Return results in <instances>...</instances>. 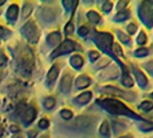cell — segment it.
<instances>
[{"mask_svg": "<svg viewBox=\"0 0 153 138\" xmlns=\"http://www.w3.org/2000/svg\"><path fill=\"white\" fill-rule=\"evenodd\" d=\"M10 130H12V131H19V128H17V127H12Z\"/></svg>", "mask_w": 153, "mask_h": 138, "instance_id": "obj_46", "label": "cell"}, {"mask_svg": "<svg viewBox=\"0 0 153 138\" xmlns=\"http://www.w3.org/2000/svg\"><path fill=\"white\" fill-rule=\"evenodd\" d=\"M87 17H88V20L93 23V24H98L100 22H101V16H100V14L95 12V11H89L88 13H87Z\"/></svg>", "mask_w": 153, "mask_h": 138, "instance_id": "obj_24", "label": "cell"}, {"mask_svg": "<svg viewBox=\"0 0 153 138\" xmlns=\"http://www.w3.org/2000/svg\"><path fill=\"white\" fill-rule=\"evenodd\" d=\"M40 138H48V136H41Z\"/></svg>", "mask_w": 153, "mask_h": 138, "instance_id": "obj_52", "label": "cell"}, {"mask_svg": "<svg viewBox=\"0 0 153 138\" xmlns=\"http://www.w3.org/2000/svg\"><path fill=\"white\" fill-rule=\"evenodd\" d=\"M97 118L95 116H90V115H80L76 116L72 122L70 123V128L73 130H78V131H85L87 129L91 128L93 125L96 123Z\"/></svg>", "mask_w": 153, "mask_h": 138, "instance_id": "obj_5", "label": "cell"}, {"mask_svg": "<svg viewBox=\"0 0 153 138\" xmlns=\"http://www.w3.org/2000/svg\"><path fill=\"white\" fill-rule=\"evenodd\" d=\"M120 138H133V136H130V135H126V136H122Z\"/></svg>", "mask_w": 153, "mask_h": 138, "instance_id": "obj_49", "label": "cell"}, {"mask_svg": "<svg viewBox=\"0 0 153 138\" xmlns=\"http://www.w3.org/2000/svg\"><path fill=\"white\" fill-rule=\"evenodd\" d=\"M73 31H74V26L72 22H69L64 28V32H65V35H72Z\"/></svg>", "mask_w": 153, "mask_h": 138, "instance_id": "obj_37", "label": "cell"}, {"mask_svg": "<svg viewBox=\"0 0 153 138\" xmlns=\"http://www.w3.org/2000/svg\"><path fill=\"white\" fill-rule=\"evenodd\" d=\"M29 135H30V138H33L37 133H36V131H30L29 132Z\"/></svg>", "mask_w": 153, "mask_h": 138, "instance_id": "obj_45", "label": "cell"}, {"mask_svg": "<svg viewBox=\"0 0 153 138\" xmlns=\"http://www.w3.org/2000/svg\"><path fill=\"white\" fill-rule=\"evenodd\" d=\"M88 57H89V60L91 62H94L96 60L100 58V53L96 52V51H89L88 52Z\"/></svg>", "mask_w": 153, "mask_h": 138, "instance_id": "obj_38", "label": "cell"}, {"mask_svg": "<svg viewBox=\"0 0 153 138\" xmlns=\"http://www.w3.org/2000/svg\"><path fill=\"white\" fill-rule=\"evenodd\" d=\"M58 72H59V67H58V65H54L49 69L48 74H47V85L51 86L55 83V81H56V78H57L58 76Z\"/></svg>", "mask_w": 153, "mask_h": 138, "instance_id": "obj_14", "label": "cell"}, {"mask_svg": "<svg viewBox=\"0 0 153 138\" xmlns=\"http://www.w3.org/2000/svg\"><path fill=\"white\" fill-rule=\"evenodd\" d=\"M12 138H23V136H22V135H19V133H17V135H15V136H13Z\"/></svg>", "mask_w": 153, "mask_h": 138, "instance_id": "obj_47", "label": "cell"}, {"mask_svg": "<svg viewBox=\"0 0 153 138\" xmlns=\"http://www.w3.org/2000/svg\"><path fill=\"white\" fill-rule=\"evenodd\" d=\"M70 63L73 68H76V69H80V68L83 66V59L80 57V55L74 54L73 57H71Z\"/></svg>", "mask_w": 153, "mask_h": 138, "instance_id": "obj_23", "label": "cell"}, {"mask_svg": "<svg viewBox=\"0 0 153 138\" xmlns=\"http://www.w3.org/2000/svg\"><path fill=\"white\" fill-rule=\"evenodd\" d=\"M146 41H147V37L146 35H145V32L144 31H140V33L138 35V37H137V39H136V43L138 45H144Z\"/></svg>", "mask_w": 153, "mask_h": 138, "instance_id": "obj_32", "label": "cell"}, {"mask_svg": "<svg viewBox=\"0 0 153 138\" xmlns=\"http://www.w3.org/2000/svg\"><path fill=\"white\" fill-rule=\"evenodd\" d=\"M4 4H5V0H0V6L4 5Z\"/></svg>", "mask_w": 153, "mask_h": 138, "instance_id": "obj_50", "label": "cell"}, {"mask_svg": "<svg viewBox=\"0 0 153 138\" xmlns=\"http://www.w3.org/2000/svg\"><path fill=\"white\" fill-rule=\"evenodd\" d=\"M36 115H37V111L33 108V107H29L26 108L24 113L22 114V121L24 122L25 125H29L32 121L36 118Z\"/></svg>", "mask_w": 153, "mask_h": 138, "instance_id": "obj_13", "label": "cell"}, {"mask_svg": "<svg viewBox=\"0 0 153 138\" xmlns=\"http://www.w3.org/2000/svg\"><path fill=\"white\" fill-rule=\"evenodd\" d=\"M7 63V57L2 52H0V67H4Z\"/></svg>", "mask_w": 153, "mask_h": 138, "instance_id": "obj_44", "label": "cell"}, {"mask_svg": "<svg viewBox=\"0 0 153 138\" xmlns=\"http://www.w3.org/2000/svg\"><path fill=\"white\" fill-rule=\"evenodd\" d=\"M134 55L136 58H144L149 55V50L147 48H144V47H140V48H137L134 51Z\"/></svg>", "mask_w": 153, "mask_h": 138, "instance_id": "obj_27", "label": "cell"}, {"mask_svg": "<svg viewBox=\"0 0 153 138\" xmlns=\"http://www.w3.org/2000/svg\"><path fill=\"white\" fill-rule=\"evenodd\" d=\"M62 4H63L64 8L69 12V11H71V9H74L76 7V5H78V1H71V0H64V1H62Z\"/></svg>", "mask_w": 153, "mask_h": 138, "instance_id": "obj_29", "label": "cell"}, {"mask_svg": "<svg viewBox=\"0 0 153 138\" xmlns=\"http://www.w3.org/2000/svg\"><path fill=\"white\" fill-rule=\"evenodd\" d=\"M59 41H61V33L58 31H54L47 36V44L49 46L57 45Z\"/></svg>", "mask_w": 153, "mask_h": 138, "instance_id": "obj_18", "label": "cell"}, {"mask_svg": "<svg viewBox=\"0 0 153 138\" xmlns=\"http://www.w3.org/2000/svg\"><path fill=\"white\" fill-rule=\"evenodd\" d=\"M112 51H113V54H114L117 58H118V57H123V53H122L121 48H120V46L118 45V44H114V43H113Z\"/></svg>", "mask_w": 153, "mask_h": 138, "instance_id": "obj_33", "label": "cell"}, {"mask_svg": "<svg viewBox=\"0 0 153 138\" xmlns=\"http://www.w3.org/2000/svg\"><path fill=\"white\" fill-rule=\"evenodd\" d=\"M102 93H105V94H111V96H114V97H120V98L125 99V100H128L130 103H134L136 100V93L134 92H127V91H122L120 89L115 87V86L112 85H108L104 86L102 90H101Z\"/></svg>", "mask_w": 153, "mask_h": 138, "instance_id": "obj_6", "label": "cell"}, {"mask_svg": "<svg viewBox=\"0 0 153 138\" xmlns=\"http://www.w3.org/2000/svg\"><path fill=\"white\" fill-rule=\"evenodd\" d=\"M112 7H113V4H112L111 1H104V4H103V6H102V9L104 13H110L111 9H112Z\"/></svg>", "mask_w": 153, "mask_h": 138, "instance_id": "obj_36", "label": "cell"}, {"mask_svg": "<svg viewBox=\"0 0 153 138\" xmlns=\"http://www.w3.org/2000/svg\"><path fill=\"white\" fill-rule=\"evenodd\" d=\"M59 114H61V116H62L64 120H70V118H72V116H73V113L71 112L70 109H62Z\"/></svg>", "mask_w": 153, "mask_h": 138, "instance_id": "obj_34", "label": "cell"}, {"mask_svg": "<svg viewBox=\"0 0 153 138\" xmlns=\"http://www.w3.org/2000/svg\"><path fill=\"white\" fill-rule=\"evenodd\" d=\"M90 85V78L87 75H80L78 78L76 79V89L81 90V89H86L87 86Z\"/></svg>", "mask_w": 153, "mask_h": 138, "instance_id": "obj_16", "label": "cell"}, {"mask_svg": "<svg viewBox=\"0 0 153 138\" xmlns=\"http://www.w3.org/2000/svg\"><path fill=\"white\" fill-rule=\"evenodd\" d=\"M21 32L25 37V39L29 40L30 43H37L39 39V36H40L38 28L34 24L33 21H29L25 26L21 29Z\"/></svg>", "mask_w": 153, "mask_h": 138, "instance_id": "obj_7", "label": "cell"}, {"mask_svg": "<svg viewBox=\"0 0 153 138\" xmlns=\"http://www.w3.org/2000/svg\"><path fill=\"white\" fill-rule=\"evenodd\" d=\"M136 31H137V26H136L135 23H130V24L127 26V32L129 33V35H134Z\"/></svg>", "mask_w": 153, "mask_h": 138, "instance_id": "obj_41", "label": "cell"}, {"mask_svg": "<svg viewBox=\"0 0 153 138\" xmlns=\"http://www.w3.org/2000/svg\"><path fill=\"white\" fill-rule=\"evenodd\" d=\"M143 67L146 69V72H149L151 76H153V60H150V61L145 62V63L143 65Z\"/></svg>", "mask_w": 153, "mask_h": 138, "instance_id": "obj_35", "label": "cell"}, {"mask_svg": "<svg viewBox=\"0 0 153 138\" xmlns=\"http://www.w3.org/2000/svg\"><path fill=\"white\" fill-rule=\"evenodd\" d=\"M17 16H19V6L14 4L7 11V19L10 22H15L16 19H17Z\"/></svg>", "mask_w": 153, "mask_h": 138, "instance_id": "obj_19", "label": "cell"}, {"mask_svg": "<svg viewBox=\"0 0 153 138\" xmlns=\"http://www.w3.org/2000/svg\"><path fill=\"white\" fill-rule=\"evenodd\" d=\"M91 96H93V94H91V92H89V91L82 92V93L79 94L76 98H74L73 103L76 104V105H86V104H88L90 101Z\"/></svg>", "mask_w": 153, "mask_h": 138, "instance_id": "obj_15", "label": "cell"}, {"mask_svg": "<svg viewBox=\"0 0 153 138\" xmlns=\"http://www.w3.org/2000/svg\"><path fill=\"white\" fill-rule=\"evenodd\" d=\"M32 12V5L31 4H29V2H26L24 4V7H23V12H22V16H23V19H25Z\"/></svg>", "mask_w": 153, "mask_h": 138, "instance_id": "obj_31", "label": "cell"}, {"mask_svg": "<svg viewBox=\"0 0 153 138\" xmlns=\"http://www.w3.org/2000/svg\"><path fill=\"white\" fill-rule=\"evenodd\" d=\"M97 105L104 111L110 113L111 115H118V116H126V118H134L138 121H145V118H143L140 115L136 114L134 111H131L130 108H128L122 101L118 99L113 98H103L97 100Z\"/></svg>", "mask_w": 153, "mask_h": 138, "instance_id": "obj_1", "label": "cell"}, {"mask_svg": "<svg viewBox=\"0 0 153 138\" xmlns=\"http://www.w3.org/2000/svg\"><path fill=\"white\" fill-rule=\"evenodd\" d=\"M140 108L142 111H144V112H150V111H152L153 109V103L152 101H143V103H140Z\"/></svg>", "mask_w": 153, "mask_h": 138, "instance_id": "obj_28", "label": "cell"}, {"mask_svg": "<svg viewBox=\"0 0 153 138\" xmlns=\"http://www.w3.org/2000/svg\"><path fill=\"white\" fill-rule=\"evenodd\" d=\"M100 135L103 138H110L111 136V132H110V124H108V121L104 120L102 122V124L100 127Z\"/></svg>", "mask_w": 153, "mask_h": 138, "instance_id": "obj_22", "label": "cell"}, {"mask_svg": "<svg viewBox=\"0 0 153 138\" xmlns=\"http://www.w3.org/2000/svg\"><path fill=\"white\" fill-rule=\"evenodd\" d=\"M94 43L96 44V46L102 51L103 53L110 55L111 58H113L114 61L122 68V70H126L127 67L122 63L120 60L118 59L113 54L112 51V46H113V36L108 32H102V31H96L94 35Z\"/></svg>", "mask_w": 153, "mask_h": 138, "instance_id": "obj_2", "label": "cell"}, {"mask_svg": "<svg viewBox=\"0 0 153 138\" xmlns=\"http://www.w3.org/2000/svg\"><path fill=\"white\" fill-rule=\"evenodd\" d=\"M17 63L21 72L25 76L31 75L34 68V57L32 51L26 46H19L17 51Z\"/></svg>", "mask_w": 153, "mask_h": 138, "instance_id": "obj_3", "label": "cell"}, {"mask_svg": "<svg viewBox=\"0 0 153 138\" xmlns=\"http://www.w3.org/2000/svg\"><path fill=\"white\" fill-rule=\"evenodd\" d=\"M138 17L144 26L151 29L153 26V1H142L138 6Z\"/></svg>", "mask_w": 153, "mask_h": 138, "instance_id": "obj_4", "label": "cell"}, {"mask_svg": "<svg viewBox=\"0 0 153 138\" xmlns=\"http://www.w3.org/2000/svg\"><path fill=\"white\" fill-rule=\"evenodd\" d=\"M108 62H110L108 59H103L100 63H97V65H96V68H98V69H104V68L108 65Z\"/></svg>", "mask_w": 153, "mask_h": 138, "instance_id": "obj_42", "label": "cell"}, {"mask_svg": "<svg viewBox=\"0 0 153 138\" xmlns=\"http://www.w3.org/2000/svg\"><path fill=\"white\" fill-rule=\"evenodd\" d=\"M88 28L86 26H82L79 28V30H78V33H79V36H81V37H86L87 35H88Z\"/></svg>", "mask_w": 153, "mask_h": 138, "instance_id": "obj_39", "label": "cell"}, {"mask_svg": "<svg viewBox=\"0 0 153 138\" xmlns=\"http://www.w3.org/2000/svg\"><path fill=\"white\" fill-rule=\"evenodd\" d=\"M2 132H4V128H2V124L0 123V136L2 135Z\"/></svg>", "mask_w": 153, "mask_h": 138, "instance_id": "obj_48", "label": "cell"}, {"mask_svg": "<svg viewBox=\"0 0 153 138\" xmlns=\"http://www.w3.org/2000/svg\"><path fill=\"white\" fill-rule=\"evenodd\" d=\"M150 97H151V98L153 99V92H152V93H151V94H150Z\"/></svg>", "mask_w": 153, "mask_h": 138, "instance_id": "obj_53", "label": "cell"}, {"mask_svg": "<svg viewBox=\"0 0 153 138\" xmlns=\"http://www.w3.org/2000/svg\"><path fill=\"white\" fill-rule=\"evenodd\" d=\"M117 36H118V38H119V40L121 41L122 44H126V45L130 44V37L125 32H122L121 30H117Z\"/></svg>", "mask_w": 153, "mask_h": 138, "instance_id": "obj_25", "label": "cell"}, {"mask_svg": "<svg viewBox=\"0 0 153 138\" xmlns=\"http://www.w3.org/2000/svg\"><path fill=\"white\" fill-rule=\"evenodd\" d=\"M112 129H113V133L114 135H118V133H121L122 131L127 130L128 124L122 122V121H112Z\"/></svg>", "mask_w": 153, "mask_h": 138, "instance_id": "obj_17", "label": "cell"}, {"mask_svg": "<svg viewBox=\"0 0 153 138\" xmlns=\"http://www.w3.org/2000/svg\"><path fill=\"white\" fill-rule=\"evenodd\" d=\"M2 76H4V74H2V72H0V81H1V79H2Z\"/></svg>", "mask_w": 153, "mask_h": 138, "instance_id": "obj_51", "label": "cell"}, {"mask_svg": "<svg viewBox=\"0 0 153 138\" xmlns=\"http://www.w3.org/2000/svg\"><path fill=\"white\" fill-rule=\"evenodd\" d=\"M118 76H119V70L117 67L104 68V70L100 75L101 79H115Z\"/></svg>", "mask_w": 153, "mask_h": 138, "instance_id": "obj_11", "label": "cell"}, {"mask_svg": "<svg viewBox=\"0 0 153 138\" xmlns=\"http://www.w3.org/2000/svg\"><path fill=\"white\" fill-rule=\"evenodd\" d=\"M138 129H140V131H144V132L152 131L153 130V122H147V121H144L143 123H140V124L138 125Z\"/></svg>", "mask_w": 153, "mask_h": 138, "instance_id": "obj_26", "label": "cell"}, {"mask_svg": "<svg viewBox=\"0 0 153 138\" xmlns=\"http://www.w3.org/2000/svg\"><path fill=\"white\" fill-rule=\"evenodd\" d=\"M131 70H133L134 77L136 78V81H137V84L140 85V87H142V89H145V87L147 86V83H149V82H147L146 76H145L143 72H140L137 67L131 66Z\"/></svg>", "mask_w": 153, "mask_h": 138, "instance_id": "obj_9", "label": "cell"}, {"mask_svg": "<svg viewBox=\"0 0 153 138\" xmlns=\"http://www.w3.org/2000/svg\"><path fill=\"white\" fill-rule=\"evenodd\" d=\"M55 104H56V101H55V99L53 98V97H48V98H46L44 100V106L47 109H51L55 106Z\"/></svg>", "mask_w": 153, "mask_h": 138, "instance_id": "obj_30", "label": "cell"}, {"mask_svg": "<svg viewBox=\"0 0 153 138\" xmlns=\"http://www.w3.org/2000/svg\"><path fill=\"white\" fill-rule=\"evenodd\" d=\"M49 127V121L47 118H42L39 121V128L40 129H47Z\"/></svg>", "mask_w": 153, "mask_h": 138, "instance_id": "obj_40", "label": "cell"}, {"mask_svg": "<svg viewBox=\"0 0 153 138\" xmlns=\"http://www.w3.org/2000/svg\"><path fill=\"white\" fill-rule=\"evenodd\" d=\"M40 17L45 22H53V21L56 19V11L49 8V7H45L40 11Z\"/></svg>", "mask_w": 153, "mask_h": 138, "instance_id": "obj_10", "label": "cell"}, {"mask_svg": "<svg viewBox=\"0 0 153 138\" xmlns=\"http://www.w3.org/2000/svg\"><path fill=\"white\" fill-rule=\"evenodd\" d=\"M76 50H80V46L78 45L76 43H74L73 40L66 39V40H64L63 43L58 46L54 52L51 53V58L54 59V58L61 57V55H63V54H68V53L72 52V51H76Z\"/></svg>", "mask_w": 153, "mask_h": 138, "instance_id": "obj_8", "label": "cell"}, {"mask_svg": "<svg viewBox=\"0 0 153 138\" xmlns=\"http://www.w3.org/2000/svg\"><path fill=\"white\" fill-rule=\"evenodd\" d=\"M130 17V11L128 9H123V11H120L115 14V16L113 17V21L114 22H123V21L128 20Z\"/></svg>", "mask_w": 153, "mask_h": 138, "instance_id": "obj_20", "label": "cell"}, {"mask_svg": "<svg viewBox=\"0 0 153 138\" xmlns=\"http://www.w3.org/2000/svg\"><path fill=\"white\" fill-rule=\"evenodd\" d=\"M127 5H128V1H119V2H118V6H117V9H118L119 12H120V11H123Z\"/></svg>", "mask_w": 153, "mask_h": 138, "instance_id": "obj_43", "label": "cell"}, {"mask_svg": "<svg viewBox=\"0 0 153 138\" xmlns=\"http://www.w3.org/2000/svg\"><path fill=\"white\" fill-rule=\"evenodd\" d=\"M121 84L123 86H126V87H131V86H133V84H134L131 76H130V75H129V72H128V69H126V70H122Z\"/></svg>", "mask_w": 153, "mask_h": 138, "instance_id": "obj_21", "label": "cell"}, {"mask_svg": "<svg viewBox=\"0 0 153 138\" xmlns=\"http://www.w3.org/2000/svg\"><path fill=\"white\" fill-rule=\"evenodd\" d=\"M71 86H72V77H71L70 74H65L61 79L59 90L63 93H69L71 90Z\"/></svg>", "mask_w": 153, "mask_h": 138, "instance_id": "obj_12", "label": "cell"}]
</instances>
